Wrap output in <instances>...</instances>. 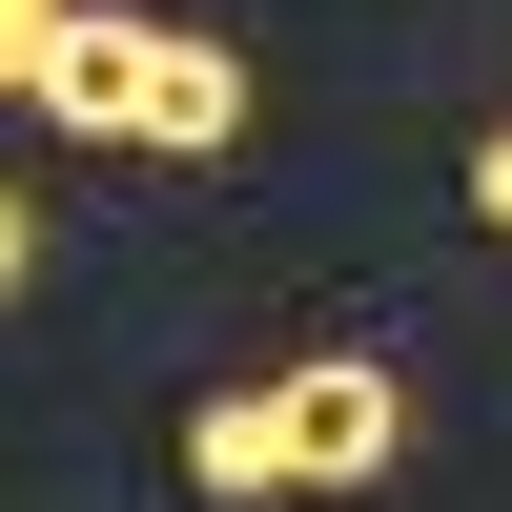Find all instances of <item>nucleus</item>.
<instances>
[{
  "instance_id": "obj_4",
  "label": "nucleus",
  "mask_w": 512,
  "mask_h": 512,
  "mask_svg": "<svg viewBox=\"0 0 512 512\" xmlns=\"http://www.w3.org/2000/svg\"><path fill=\"white\" fill-rule=\"evenodd\" d=\"M82 0H0V103H41V41H62Z\"/></svg>"
},
{
  "instance_id": "obj_3",
  "label": "nucleus",
  "mask_w": 512,
  "mask_h": 512,
  "mask_svg": "<svg viewBox=\"0 0 512 512\" xmlns=\"http://www.w3.org/2000/svg\"><path fill=\"white\" fill-rule=\"evenodd\" d=\"M185 492H205V512H267V492H287L267 390H205V410H185Z\"/></svg>"
},
{
  "instance_id": "obj_6",
  "label": "nucleus",
  "mask_w": 512,
  "mask_h": 512,
  "mask_svg": "<svg viewBox=\"0 0 512 512\" xmlns=\"http://www.w3.org/2000/svg\"><path fill=\"white\" fill-rule=\"evenodd\" d=\"M21 287H41V205L0 185V308H21Z\"/></svg>"
},
{
  "instance_id": "obj_5",
  "label": "nucleus",
  "mask_w": 512,
  "mask_h": 512,
  "mask_svg": "<svg viewBox=\"0 0 512 512\" xmlns=\"http://www.w3.org/2000/svg\"><path fill=\"white\" fill-rule=\"evenodd\" d=\"M451 185H472V226L512 246V123H472V164H451Z\"/></svg>"
},
{
  "instance_id": "obj_1",
  "label": "nucleus",
  "mask_w": 512,
  "mask_h": 512,
  "mask_svg": "<svg viewBox=\"0 0 512 512\" xmlns=\"http://www.w3.org/2000/svg\"><path fill=\"white\" fill-rule=\"evenodd\" d=\"M41 123L62 144H246V62L205 21H123V0H82L62 41H41Z\"/></svg>"
},
{
  "instance_id": "obj_2",
  "label": "nucleus",
  "mask_w": 512,
  "mask_h": 512,
  "mask_svg": "<svg viewBox=\"0 0 512 512\" xmlns=\"http://www.w3.org/2000/svg\"><path fill=\"white\" fill-rule=\"evenodd\" d=\"M267 431H287V492H369L410 451V390H390V349H308V369H267Z\"/></svg>"
}]
</instances>
